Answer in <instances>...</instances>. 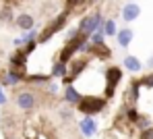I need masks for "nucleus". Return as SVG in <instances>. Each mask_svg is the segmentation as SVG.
Returning <instances> with one entry per match:
<instances>
[{
	"mask_svg": "<svg viewBox=\"0 0 153 139\" xmlns=\"http://www.w3.org/2000/svg\"><path fill=\"white\" fill-rule=\"evenodd\" d=\"M76 106H79V110L85 112V114H95V112H100L105 106V100H102V98H85Z\"/></svg>",
	"mask_w": 153,
	"mask_h": 139,
	"instance_id": "f257e3e1",
	"label": "nucleus"
},
{
	"mask_svg": "<svg viewBox=\"0 0 153 139\" xmlns=\"http://www.w3.org/2000/svg\"><path fill=\"white\" fill-rule=\"evenodd\" d=\"M103 25V19L100 13H95V15H91V17H87V19H83L81 21V25H79V33H85V35H91L95 29Z\"/></svg>",
	"mask_w": 153,
	"mask_h": 139,
	"instance_id": "f03ea898",
	"label": "nucleus"
},
{
	"mask_svg": "<svg viewBox=\"0 0 153 139\" xmlns=\"http://www.w3.org/2000/svg\"><path fill=\"white\" fill-rule=\"evenodd\" d=\"M15 102H17V106L21 108V110H25V112H29V110H33L35 108V96L31 93V91H19L17 96H15Z\"/></svg>",
	"mask_w": 153,
	"mask_h": 139,
	"instance_id": "7ed1b4c3",
	"label": "nucleus"
},
{
	"mask_svg": "<svg viewBox=\"0 0 153 139\" xmlns=\"http://www.w3.org/2000/svg\"><path fill=\"white\" fill-rule=\"evenodd\" d=\"M105 77H108V96H112V93H114V87L122 79V71L116 69V67H110V69L105 71Z\"/></svg>",
	"mask_w": 153,
	"mask_h": 139,
	"instance_id": "20e7f679",
	"label": "nucleus"
},
{
	"mask_svg": "<svg viewBox=\"0 0 153 139\" xmlns=\"http://www.w3.org/2000/svg\"><path fill=\"white\" fill-rule=\"evenodd\" d=\"M139 15H141V6H139L137 2L124 4V8H122V19H124L126 23H132L134 19H139Z\"/></svg>",
	"mask_w": 153,
	"mask_h": 139,
	"instance_id": "39448f33",
	"label": "nucleus"
},
{
	"mask_svg": "<svg viewBox=\"0 0 153 139\" xmlns=\"http://www.w3.org/2000/svg\"><path fill=\"white\" fill-rule=\"evenodd\" d=\"M132 37H134V31H132V29H128V27L120 29V31L116 33V42H118V46H120V48H126L128 44L132 42Z\"/></svg>",
	"mask_w": 153,
	"mask_h": 139,
	"instance_id": "423d86ee",
	"label": "nucleus"
},
{
	"mask_svg": "<svg viewBox=\"0 0 153 139\" xmlns=\"http://www.w3.org/2000/svg\"><path fill=\"white\" fill-rule=\"evenodd\" d=\"M15 23H17V27H19V29H23V31H29V29H33V27H35V19H33L31 15H27V13L19 15Z\"/></svg>",
	"mask_w": 153,
	"mask_h": 139,
	"instance_id": "0eeeda50",
	"label": "nucleus"
},
{
	"mask_svg": "<svg viewBox=\"0 0 153 139\" xmlns=\"http://www.w3.org/2000/svg\"><path fill=\"white\" fill-rule=\"evenodd\" d=\"M124 69L132 71V73H139V71L143 69V64H141V60H139L137 56H126V58H124Z\"/></svg>",
	"mask_w": 153,
	"mask_h": 139,
	"instance_id": "6e6552de",
	"label": "nucleus"
},
{
	"mask_svg": "<svg viewBox=\"0 0 153 139\" xmlns=\"http://www.w3.org/2000/svg\"><path fill=\"white\" fill-rule=\"evenodd\" d=\"M64 96H66V102H68V104H79V102L83 100V98H81V93H79V91H76V89H75V87H73L71 83L66 85V91H64Z\"/></svg>",
	"mask_w": 153,
	"mask_h": 139,
	"instance_id": "1a4fd4ad",
	"label": "nucleus"
},
{
	"mask_svg": "<svg viewBox=\"0 0 153 139\" xmlns=\"http://www.w3.org/2000/svg\"><path fill=\"white\" fill-rule=\"evenodd\" d=\"M81 131H83L85 135H95L97 125L93 123V118H83V120H81Z\"/></svg>",
	"mask_w": 153,
	"mask_h": 139,
	"instance_id": "9d476101",
	"label": "nucleus"
},
{
	"mask_svg": "<svg viewBox=\"0 0 153 139\" xmlns=\"http://www.w3.org/2000/svg\"><path fill=\"white\" fill-rule=\"evenodd\" d=\"M62 23H64V17H58V21H56V23H54V25H50V27L46 29V33H44V35H42V42H46V40H48V37H50L52 33H56V31H58V29L62 27Z\"/></svg>",
	"mask_w": 153,
	"mask_h": 139,
	"instance_id": "9b49d317",
	"label": "nucleus"
},
{
	"mask_svg": "<svg viewBox=\"0 0 153 139\" xmlns=\"http://www.w3.org/2000/svg\"><path fill=\"white\" fill-rule=\"evenodd\" d=\"M103 37H105V29H103V25H100V27L89 35L91 44H103Z\"/></svg>",
	"mask_w": 153,
	"mask_h": 139,
	"instance_id": "f8f14e48",
	"label": "nucleus"
},
{
	"mask_svg": "<svg viewBox=\"0 0 153 139\" xmlns=\"http://www.w3.org/2000/svg\"><path fill=\"white\" fill-rule=\"evenodd\" d=\"M103 29H105V35H114V37H116V23H114L112 19H108V21L103 23Z\"/></svg>",
	"mask_w": 153,
	"mask_h": 139,
	"instance_id": "ddd939ff",
	"label": "nucleus"
},
{
	"mask_svg": "<svg viewBox=\"0 0 153 139\" xmlns=\"http://www.w3.org/2000/svg\"><path fill=\"white\" fill-rule=\"evenodd\" d=\"M64 73H66V69H64V62L60 60V62H58V64L52 69V75H56V77H62Z\"/></svg>",
	"mask_w": 153,
	"mask_h": 139,
	"instance_id": "4468645a",
	"label": "nucleus"
},
{
	"mask_svg": "<svg viewBox=\"0 0 153 139\" xmlns=\"http://www.w3.org/2000/svg\"><path fill=\"white\" fill-rule=\"evenodd\" d=\"M0 19H2V21H10V19H13V10H10V6H4V8L0 10Z\"/></svg>",
	"mask_w": 153,
	"mask_h": 139,
	"instance_id": "2eb2a0df",
	"label": "nucleus"
},
{
	"mask_svg": "<svg viewBox=\"0 0 153 139\" xmlns=\"http://www.w3.org/2000/svg\"><path fill=\"white\" fill-rule=\"evenodd\" d=\"M141 139H153V127H151V129L147 127V129L141 133Z\"/></svg>",
	"mask_w": 153,
	"mask_h": 139,
	"instance_id": "dca6fc26",
	"label": "nucleus"
},
{
	"mask_svg": "<svg viewBox=\"0 0 153 139\" xmlns=\"http://www.w3.org/2000/svg\"><path fill=\"white\" fill-rule=\"evenodd\" d=\"M137 127H139V129H147V127H149V120H147V118H139V120H137Z\"/></svg>",
	"mask_w": 153,
	"mask_h": 139,
	"instance_id": "f3484780",
	"label": "nucleus"
},
{
	"mask_svg": "<svg viewBox=\"0 0 153 139\" xmlns=\"http://www.w3.org/2000/svg\"><path fill=\"white\" fill-rule=\"evenodd\" d=\"M128 120H132V123H137V120H139V114H137V110H128Z\"/></svg>",
	"mask_w": 153,
	"mask_h": 139,
	"instance_id": "a211bd4d",
	"label": "nucleus"
},
{
	"mask_svg": "<svg viewBox=\"0 0 153 139\" xmlns=\"http://www.w3.org/2000/svg\"><path fill=\"white\" fill-rule=\"evenodd\" d=\"M81 0H68V6H75V4H79Z\"/></svg>",
	"mask_w": 153,
	"mask_h": 139,
	"instance_id": "6ab92c4d",
	"label": "nucleus"
},
{
	"mask_svg": "<svg viewBox=\"0 0 153 139\" xmlns=\"http://www.w3.org/2000/svg\"><path fill=\"white\" fill-rule=\"evenodd\" d=\"M149 67H151V69H153V58H149Z\"/></svg>",
	"mask_w": 153,
	"mask_h": 139,
	"instance_id": "aec40b11",
	"label": "nucleus"
},
{
	"mask_svg": "<svg viewBox=\"0 0 153 139\" xmlns=\"http://www.w3.org/2000/svg\"><path fill=\"white\" fill-rule=\"evenodd\" d=\"M91 2H93V0H91Z\"/></svg>",
	"mask_w": 153,
	"mask_h": 139,
	"instance_id": "412c9836",
	"label": "nucleus"
}]
</instances>
